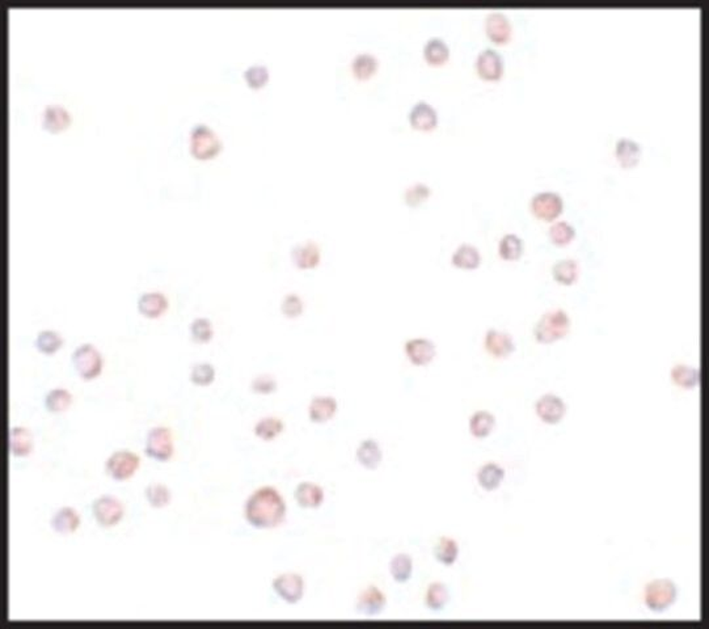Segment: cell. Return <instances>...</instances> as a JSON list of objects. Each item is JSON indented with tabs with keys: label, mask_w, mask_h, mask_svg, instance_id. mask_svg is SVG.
I'll list each match as a JSON object with an SVG mask.
<instances>
[{
	"label": "cell",
	"mask_w": 709,
	"mask_h": 629,
	"mask_svg": "<svg viewBox=\"0 0 709 629\" xmlns=\"http://www.w3.org/2000/svg\"><path fill=\"white\" fill-rule=\"evenodd\" d=\"M63 346V338L55 331H42L37 334V350L45 356L55 354Z\"/></svg>",
	"instance_id": "obj_34"
},
{
	"label": "cell",
	"mask_w": 709,
	"mask_h": 629,
	"mask_svg": "<svg viewBox=\"0 0 709 629\" xmlns=\"http://www.w3.org/2000/svg\"><path fill=\"white\" fill-rule=\"evenodd\" d=\"M70 122V116L58 105H49L42 113V128L49 131H58L65 129Z\"/></svg>",
	"instance_id": "obj_26"
},
{
	"label": "cell",
	"mask_w": 709,
	"mask_h": 629,
	"mask_svg": "<svg viewBox=\"0 0 709 629\" xmlns=\"http://www.w3.org/2000/svg\"><path fill=\"white\" fill-rule=\"evenodd\" d=\"M676 595V586L670 580H656L647 586L644 601L653 612H663L675 603Z\"/></svg>",
	"instance_id": "obj_3"
},
{
	"label": "cell",
	"mask_w": 709,
	"mask_h": 629,
	"mask_svg": "<svg viewBox=\"0 0 709 629\" xmlns=\"http://www.w3.org/2000/svg\"><path fill=\"white\" fill-rule=\"evenodd\" d=\"M141 464L138 455L128 450L114 452L107 460L108 475L117 481H125L134 475Z\"/></svg>",
	"instance_id": "obj_7"
},
{
	"label": "cell",
	"mask_w": 709,
	"mask_h": 629,
	"mask_svg": "<svg viewBox=\"0 0 709 629\" xmlns=\"http://www.w3.org/2000/svg\"><path fill=\"white\" fill-rule=\"evenodd\" d=\"M504 477H505V471L495 463L485 464L477 474L479 484L488 492H492L499 487Z\"/></svg>",
	"instance_id": "obj_27"
},
{
	"label": "cell",
	"mask_w": 709,
	"mask_h": 629,
	"mask_svg": "<svg viewBox=\"0 0 709 629\" xmlns=\"http://www.w3.org/2000/svg\"><path fill=\"white\" fill-rule=\"evenodd\" d=\"M570 331V320L565 311L554 309L544 313L535 327V338L540 344H552L564 338Z\"/></svg>",
	"instance_id": "obj_2"
},
{
	"label": "cell",
	"mask_w": 709,
	"mask_h": 629,
	"mask_svg": "<svg viewBox=\"0 0 709 629\" xmlns=\"http://www.w3.org/2000/svg\"><path fill=\"white\" fill-rule=\"evenodd\" d=\"M273 589L284 602L298 603L305 594V581L299 574L289 573L277 577L273 582Z\"/></svg>",
	"instance_id": "obj_9"
},
{
	"label": "cell",
	"mask_w": 709,
	"mask_h": 629,
	"mask_svg": "<svg viewBox=\"0 0 709 629\" xmlns=\"http://www.w3.org/2000/svg\"><path fill=\"white\" fill-rule=\"evenodd\" d=\"M390 569L393 580L399 583H404V582L408 581L412 576V570H413L412 558L407 555H399L391 561Z\"/></svg>",
	"instance_id": "obj_40"
},
{
	"label": "cell",
	"mask_w": 709,
	"mask_h": 629,
	"mask_svg": "<svg viewBox=\"0 0 709 629\" xmlns=\"http://www.w3.org/2000/svg\"><path fill=\"white\" fill-rule=\"evenodd\" d=\"M498 252H499V256L505 260H510V261L517 260V259H520V255L523 252V243L517 235L508 234L501 239L499 245H498Z\"/></svg>",
	"instance_id": "obj_39"
},
{
	"label": "cell",
	"mask_w": 709,
	"mask_h": 629,
	"mask_svg": "<svg viewBox=\"0 0 709 629\" xmlns=\"http://www.w3.org/2000/svg\"><path fill=\"white\" fill-rule=\"evenodd\" d=\"M531 212L539 219L551 222L563 212V200L552 191L536 194L531 201Z\"/></svg>",
	"instance_id": "obj_10"
},
{
	"label": "cell",
	"mask_w": 709,
	"mask_h": 629,
	"mask_svg": "<svg viewBox=\"0 0 709 629\" xmlns=\"http://www.w3.org/2000/svg\"><path fill=\"white\" fill-rule=\"evenodd\" d=\"M190 153L197 159H212L221 150V141L212 129L196 125L190 131Z\"/></svg>",
	"instance_id": "obj_5"
},
{
	"label": "cell",
	"mask_w": 709,
	"mask_h": 629,
	"mask_svg": "<svg viewBox=\"0 0 709 629\" xmlns=\"http://www.w3.org/2000/svg\"><path fill=\"white\" fill-rule=\"evenodd\" d=\"M144 494H146V499L148 501V503L156 509L164 508L171 502L169 489L164 485H160V484H153V485L146 488Z\"/></svg>",
	"instance_id": "obj_42"
},
{
	"label": "cell",
	"mask_w": 709,
	"mask_h": 629,
	"mask_svg": "<svg viewBox=\"0 0 709 629\" xmlns=\"http://www.w3.org/2000/svg\"><path fill=\"white\" fill-rule=\"evenodd\" d=\"M92 514L96 522L101 527H113L119 524L123 517V506L119 499L110 496H104L96 499L92 505Z\"/></svg>",
	"instance_id": "obj_8"
},
{
	"label": "cell",
	"mask_w": 709,
	"mask_h": 629,
	"mask_svg": "<svg viewBox=\"0 0 709 629\" xmlns=\"http://www.w3.org/2000/svg\"><path fill=\"white\" fill-rule=\"evenodd\" d=\"M386 605V596L379 589L370 586L367 590L358 596L357 611L366 617L379 615Z\"/></svg>",
	"instance_id": "obj_16"
},
{
	"label": "cell",
	"mask_w": 709,
	"mask_h": 629,
	"mask_svg": "<svg viewBox=\"0 0 709 629\" xmlns=\"http://www.w3.org/2000/svg\"><path fill=\"white\" fill-rule=\"evenodd\" d=\"M284 422L275 417H266L259 421L255 426V434L260 440H273L284 431Z\"/></svg>",
	"instance_id": "obj_33"
},
{
	"label": "cell",
	"mask_w": 709,
	"mask_h": 629,
	"mask_svg": "<svg viewBox=\"0 0 709 629\" xmlns=\"http://www.w3.org/2000/svg\"><path fill=\"white\" fill-rule=\"evenodd\" d=\"M429 196H430L429 187H426L425 184H414L405 190L404 198H405L407 205L414 207V206H418L421 202L425 201Z\"/></svg>",
	"instance_id": "obj_47"
},
{
	"label": "cell",
	"mask_w": 709,
	"mask_h": 629,
	"mask_svg": "<svg viewBox=\"0 0 709 629\" xmlns=\"http://www.w3.org/2000/svg\"><path fill=\"white\" fill-rule=\"evenodd\" d=\"M296 499L300 508L316 509L324 501V492L312 483H302L296 488Z\"/></svg>",
	"instance_id": "obj_24"
},
{
	"label": "cell",
	"mask_w": 709,
	"mask_h": 629,
	"mask_svg": "<svg viewBox=\"0 0 709 629\" xmlns=\"http://www.w3.org/2000/svg\"><path fill=\"white\" fill-rule=\"evenodd\" d=\"M495 426H496L495 415H490L489 412H485V411L476 412L471 417V421H470L471 433L476 438L488 437L493 431Z\"/></svg>",
	"instance_id": "obj_30"
},
{
	"label": "cell",
	"mask_w": 709,
	"mask_h": 629,
	"mask_svg": "<svg viewBox=\"0 0 709 629\" xmlns=\"http://www.w3.org/2000/svg\"><path fill=\"white\" fill-rule=\"evenodd\" d=\"M450 593L447 587L443 583H432L426 592L425 602L429 608L433 611H439L445 608V605L449 603Z\"/></svg>",
	"instance_id": "obj_35"
},
{
	"label": "cell",
	"mask_w": 709,
	"mask_h": 629,
	"mask_svg": "<svg viewBox=\"0 0 709 629\" xmlns=\"http://www.w3.org/2000/svg\"><path fill=\"white\" fill-rule=\"evenodd\" d=\"M552 273L558 284L572 285L579 277V265H577V262L570 260V259L561 260L554 266Z\"/></svg>",
	"instance_id": "obj_36"
},
{
	"label": "cell",
	"mask_w": 709,
	"mask_h": 629,
	"mask_svg": "<svg viewBox=\"0 0 709 629\" xmlns=\"http://www.w3.org/2000/svg\"><path fill=\"white\" fill-rule=\"evenodd\" d=\"M215 379V370L209 363L194 365L190 372V380L198 387H207Z\"/></svg>",
	"instance_id": "obj_43"
},
{
	"label": "cell",
	"mask_w": 709,
	"mask_h": 629,
	"mask_svg": "<svg viewBox=\"0 0 709 629\" xmlns=\"http://www.w3.org/2000/svg\"><path fill=\"white\" fill-rule=\"evenodd\" d=\"M303 309H305V303L296 294H287L282 299L281 311H282V313H284L286 318L296 319V318L302 315Z\"/></svg>",
	"instance_id": "obj_45"
},
{
	"label": "cell",
	"mask_w": 709,
	"mask_h": 629,
	"mask_svg": "<svg viewBox=\"0 0 709 629\" xmlns=\"http://www.w3.org/2000/svg\"><path fill=\"white\" fill-rule=\"evenodd\" d=\"M574 228L567 222H556L549 228V238L556 245H567L574 238Z\"/></svg>",
	"instance_id": "obj_44"
},
{
	"label": "cell",
	"mask_w": 709,
	"mask_h": 629,
	"mask_svg": "<svg viewBox=\"0 0 709 629\" xmlns=\"http://www.w3.org/2000/svg\"><path fill=\"white\" fill-rule=\"evenodd\" d=\"M244 78H246L247 83L250 87L260 88L264 84L266 83V80L269 78V72H268V69L265 66L255 64V66H250L244 71Z\"/></svg>",
	"instance_id": "obj_46"
},
{
	"label": "cell",
	"mask_w": 709,
	"mask_h": 629,
	"mask_svg": "<svg viewBox=\"0 0 709 629\" xmlns=\"http://www.w3.org/2000/svg\"><path fill=\"white\" fill-rule=\"evenodd\" d=\"M352 70L358 79H368L378 70V60L370 53H361L352 60Z\"/></svg>",
	"instance_id": "obj_31"
},
{
	"label": "cell",
	"mask_w": 709,
	"mask_h": 629,
	"mask_svg": "<svg viewBox=\"0 0 709 629\" xmlns=\"http://www.w3.org/2000/svg\"><path fill=\"white\" fill-rule=\"evenodd\" d=\"M481 256L477 248L470 244H463L452 255V264L463 269H475L480 265Z\"/></svg>",
	"instance_id": "obj_29"
},
{
	"label": "cell",
	"mask_w": 709,
	"mask_h": 629,
	"mask_svg": "<svg viewBox=\"0 0 709 629\" xmlns=\"http://www.w3.org/2000/svg\"><path fill=\"white\" fill-rule=\"evenodd\" d=\"M319 245L312 241L307 240L305 243H299L291 250V259L298 268L300 269H312L318 266L320 262Z\"/></svg>",
	"instance_id": "obj_14"
},
{
	"label": "cell",
	"mask_w": 709,
	"mask_h": 629,
	"mask_svg": "<svg viewBox=\"0 0 709 629\" xmlns=\"http://www.w3.org/2000/svg\"><path fill=\"white\" fill-rule=\"evenodd\" d=\"M250 388L252 391L260 395H271L277 390V380L274 379L272 375L262 374L252 380Z\"/></svg>",
	"instance_id": "obj_48"
},
{
	"label": "cell",
	"mask_w": 709,
	"mask_h": 629,
	"mask_svg": "<svg viewBox=\"0 0 709 629\" xmlns=\"http://www.w3.org/2000/svg\"><path fill=\"white\" fill-rule=\"evenodd\" d=\"M409 121L414 129L432 130L437 125V112L425 101H418L409 113Z\"/></svg>",
	"instance_id": "obj_19"
},
{
	"label": "cell",
	"mask_w": 709,
	"mask_h": 629,
	"mask_svg": "<svg viewBox=\"0 0 709 629\" xmlns=\"http://www.w3.org/2000/svg\"><path fill=\"white\" fill-rule=\"evenodd\" d=\"M72 404V395L67 390L55 388L51 390L45 397V406L51 413L66 412Z\"/></svg>",
	"instance_id": "obj_32"
},
{
	"label": "cell",
	"mask_w": 709,
	"mask_h": 629,
	"mask_svg": "<svg viewBox=\"0 0 709 629\" xmlns=\"http://www.w3.org/2000/svg\"><path fill=\"white\" fill-rule=\"evenodd\" d=\"M33 437L28 429L15 426L10 431V451L13 456L23 458L32 452Z\"/></svg>",
	"instance_id": "obj_23"
},
{
	"label": "cell",
	"mask_w": 709,
	"mask_h": 629,
	"mask_svg": "<svg viewBox=\"0 0 709 629\" xmlns=\"http://www.w3.org/2000/svg\"><path fill=\"white\" fill-rule=\"evenodd\" d=\"M434 555L441 564L450 567L456 561L459 555V548L455 540L449 537H442L434 549Z\"/></svg>",
	"instance_id": "obj_38"
},
{
	"label": "cell",
	"mask_w": 709,
	"mask_h": 629,
	"mask_svg": "<svg viewBox=\"0 0 709 629\" xmlns=\"http://www.w3.org/2000/svg\"><path fill=\"white\" fill-rule=\"evenodd\" d=\"M50 524L57 534L66 536L74 534L78 530L80 524V518L78 512L71 508H63L55 512Z\"/></svg>",
	"instance_id": "obj_21"
},
{
	"label": "cell",
	"mask_w": 709,
	"mask_h": 629,
	"mask_svg": "<svg viewBox=\"0 0 709 629\" xmlns=\"http://www.w3.org/2000/svg\"><path fill=\"white\" fill-rule=\"evenodd\" d=\"M672 379L674 383L685 390L697 388L700 380L699 370L687 365H678L672 370Z\"/></svg>",
	"instance_id": "obj_28"
},
{
	"label": "cell",
	"mask_w": 709,
	"mask_h": 629,
	"mask_svg": "<svg viewBox=\"0 0 709 629\" xmlns=\"http://www.w3.org/2000/svg\"><path fill=\"white\" fill-rule=\"evenodd\" d=\"M190 334L196 344H207L213 340L214 328L212 321L206 318H198L190 324Z\"/></svg>",
	"instance_id": "obj_41"
},
{
	"label": "cell",
	"mask_w": 709,
	"mask_h": 629,
	"mask_svg": "<svg viewBox=\"0 0 709 629\" xmlns=\"http://www.w3.org/2000/svg\"><path fill=\"white\" fill-rule=\"evenodd\" d=\"M450 50L443 40L432 38L426 42L424 48L425 60L432 64H442L449 58Z\"/></svg>",
	"instance_id": "obj_37"
},
{
	"label": "cell",
	"mask_w": 709,
	"mask_h": 629,
	"mask_svg": "<svg viewBox=\"0 0 709 629\" xmlns=\"http://www.w3.org/2000/svg\"><path fill=\"white\" fill-rule=\"evenodd\" d=\"M337 412V403L333 397L330 396H319L315 397L309 404V418L312 422L316 424H324L332 420V417Z\"/></svg>",
	"instance_id": "obj_20"
},
{
	"label": "cell",
	"mask_w": 709,
	"mask_h": 629,
	"mask_svg": "<svg viewBox=\"0 0 709 629\" xmlns=\"http://www.w3.org/2000/svg\"><path fill=\"white\" fill-rule=\"evenodd\" d=\"M485 31L493 42L505 44L511 35V25L504 13L492 12L486 17Z\"/></svg>",
	"instance_id": "obj_17"
},
{
	"label": "cell",
	"mask_w": 709,
	"mask_h": 629,
	"mask_svg": "<svg viewBox=\"0 0 709 629\" xmlns=\"http://www.w3.org/2000/svg\"><path fill=\"white\" fill-rule=\"evenodd\" d=\"M405 353L416 366L429 365L436 356V345L426 338H414L405 344Z\"/></svg>",
	"instance_id": "obj_13"
},
{
	"label": "cell",
	"mask_w": 709,
	"mask_h": 629,
	"mask_svg": "<svg viewBox=\"0 0 709 629\" xmlns=\"http://www.w3.org/2000/svg\"><path fill=\"white\" fill-rule=\"evenodd\" d=\"M476 69L479 75L486 80H497L504 71V62L496 50L485 49L477 57Z\"/></svg>",
	"instance_id": "obj_12"
},
{
	"label": "cell",
	"mask_w": 709,
	"mask_h": 629,
	"mask_svg": "<svg viewBox=\"0 0 709 629\" xmlns=\"http://www.w3.org/2000/svg\"><path fill=\"white\" fill-rule=\"evenodd\" d=\"M357 459L367 469H377L383 459V452L378 442L374 440H364L357 450Z\"/></svg>",
	"instance_id": "obj_22"
},
{
	"label": "cell",
	"mask_w": 709,
	"mask_h": 629,
	"mask_svg": "<svg viewBox=\"0 0 709 629\" xmlns=\"http://www.w3.org/2000/svg\"><path fill=\"white\" fill-rule=\"evenodd\" d=\"M286 505L281 494L273 488L256 490L246 505V517L256 528H274L284 521Z\"/></svg>",
	"instance_id": "obj_1"
},
{
	"label": "cell",
	"mask_w": 709,
	"mask_h": 629,
	"mask_svg": "<svg viewBox=\"0 0 709 629\" xmlns=\"http://www.w3.org/2000/svg\"><path fill=\"white\" fill-rule=\"evenodd\" d=\"M173 436L171 429H151L146 438V454L157 462H168L173 456Z\"/></svg>",
	"instance_id": "obj_6"
},
{
	"label": "cell",
	"mask_w": 709,
	"mask_h": 629,
	"mask_svg": "<svg viewBox=\"0 0 709 629\" xmlns=\"http://www.w3.org/2000/svg\"><path fill=\"white\" fill-rule=\"evenodd\" d=\"M536 413L539 418L549 425L558 424L567 412V406L560 397L555 395H545L536 403Z\"/></svg>",
	"instance_id": "obj_11"
},
{
	"label": "cell",
	"mask_w": 709,
	"mask_h": 629,
	"mask_svg": "<svg viewBox=\"0 0 709 629\" xmlns=\"http://www.w3.org/2000/svg\"><path fill=\"white\" fill-rule=\"evenodd\" d=\"M72 365L82 379H96L103 370V358L94 345L83 344L74 352Z\"/></svg>",
	"instance_id": "obj_4"
},
{
	"label": "cell",
	"mask_w": 709,
	"mask_h": 629,
	"mask_svg": "<svg viewBox=\"0 0 709 629\" xmlns=\"http://www.w3.org/2000/svg\"><path fill=\"white\" fill-rule=\"evenodd\" d=\"M615 154L623 168H632L636 166L640 160L641 147L638 143L623 138L616 143Z\"/></svg>",
	"instance_id": "obj_25"
},
{
	"label": "cell",
	"mask_w": 709,
	"mask_h": 629,
	"mask_svg": "<svg viewBox=\"0 0 709 629\" xmlns=\"http://www.w3.org/2000/svg\"><path fill=\"white\" fill-rule=\"evenodd\" d=\"M168 309V300L162 293H146L138 299V311L147 319H159Z\"/></svg>",
	"instance_id": "obj_18"
},
{
	"label": "cell",
	"mask_w": 709,
	"mask_h": 629,
	"mask_svg": "<svg viewBox=\"0 0 709 629\" xmlns=\"http://www.w3.org/2000/svg\"><path fill=\"white\" fill-rule=\"evenodd\" d=\"M485 347L496 358H506L515 350V345L508 333L490 329L485 336Z\"/></svg>",
	"instance_id": "obj_15"
}]
</instances>
